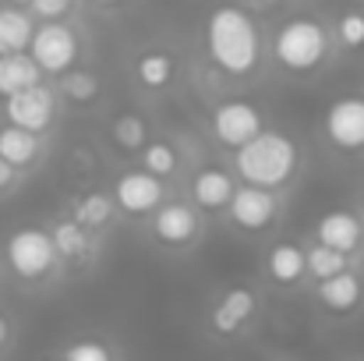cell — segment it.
<instances>
[{"label": "cell", "mask_w": 364, "mask_h": 361, "mask_svg": "<svg viewBox=\"0 0 364 361\" xmlns=\"http://www.w3.org/2000/svg\"><path fill=\"white\" fill-rule=\"evenodd\" d=\"M205 46L220 71L227 75H251L262 57L258 25L241 7H216L205 21Z\"/></svg>", "instance_id": "6da1fadb"}, {"label": "cell", "mask_w": 364, "mask_h": 361, "mask_svg": "<svg viewBox=\"0 0 364 361\" xmlns=\"http://www.w3.org/2000/svg\"><path fill=\"white\" fill-rule=\"evenodd\" d=\"M234 167L251 188L276 192L297 170V145L283 131H258L251 142L234 149Z\"/></svg>", "instance_id": "7a4b0ae2"}, {"label": "cell", "mask_w": 364, "mask_h": 361, "mask_svg": "<svg viewBox=\"0 0 364 361\" xmlns=\"http://www.w3.org/2000/svg\"><path fill=\"white\" fill-rule=\"evenodd\" d=\"M272 53L279 68L294 75H311L326 57H329V32L315 18H290L279 25L272 39Z\"/></svg>", "instance_id": "3957f363"}, {"label": "cell", "mask_w": 364, "mask_h": 361, "mask_svg": "<svg viewBox=\"0 0 364 361\" xmlns=\"http://www.w3.org/2000/svg\"><path fill=\"white\" fill-rule=\"evenodd\" d=\"M7 266L21 276V280H43L46 273H53L57 266V248L46 231L39 227H21L7 238Z\"/></svg>", "instance_id": "277c9868"}, {"label": "cell", "mask_w": 364, "mask_h": 361, "mask_svg": "<svg viewBox=\"0 0 364 361\" xmlns=\"http://www.w3.org/2000/svg\"><path fill=\"white\" fill-rule=\"evenodd\" d=\"M28 57L36 61V68L43 75H64V71H71V64L78 57V36L60 21H46L32 32Z\"/></svg>", "instance_id": "5b68a950"}, {"label": "cell", "mask_w": 364, "mask_h": 361, "mask_svg": "<svg viewBox=\"0 0 364 361\" xmlns=\"http://www.w3.org/2000/svg\"><path fill=\"white\" fill-rule=\"evenodd\" d=\"M326 138L340 152H364V96H340L329 103Z\"/></svg>", "instance_id": "8992f818"}, {"label": "cell", "mask_w": 364, "mask_h": 361, "mask_svg": "<svg viewBox=\"0 0 364 361\" xmlns=\"http://www.w3.org/2000/svg\"><path fill=\"white\" fill-rule=\"evenodd\" d=\"M7 120L21 131H32V135H43L50 124H53V114H57V100L53 93L39 82L32 89H21L14 96H7V107H4Z\"/></svg>", "instance_id": "52a82bcc"}, {"label": "cell", "mask_w": 364, "mask_h": 361, "mask_svg": "<svg viewBox=\"0 0 364 361\" xmlns=\"http://www.w3.org/2000/svg\"><path fill=\"white\" fill-rule=\"evenodd\" d=\"M258 131H262V114H258V107L247 103V100L220 103L216 114H213V135H216V142L227 145V149H241L244 142H251Z\"/></svg>", "instance_id": "ba28073f"}, {"label": "cell", "mask_w": 364, "mask_h": 361, "mask_svg": "<svg viewBox=\"0 0 364 361\" xmlns=\"http://www.w3.org/2000/svg\"><path fill=\"white\" fill-rule=\"evenodd\" d=\"M230 220H234V227H241L247 234H258V231H265L272 220H276V213H279V202H276V195L272 192H265V188H251V184H244L234 192V199H230Z\"/></svg>", "instance_id": "9c48e42d"}, {"label": "cell", "mask_w": 364, "mask_h": 361, "mask_svg": "<svg viewBox=\"0 0 364 361\" xmlns=\"http://www.w3.org/2000/svg\"><path fill=\"white\" fill-rule=\"evenodd\" d=\"M114 202L124 213L141 216V213H156L163 206V181L145 174V170H127L114 184Z\"/></svg>", "instance_id": "30bf717a"}, {"label": "cell", "mask_w": 364, "mask_h": 361, "mask_svg": "<svg viewBox=\"0 0 364 361\" xmlns=\"http://www.w3.org/2000/svg\"><path fill=\"white\" fill-rule=\"evenodd\" d=\"M361 241H364V224H361V216L350 213V209H329L318 220V227H315V244L333 248V251H343V255L358 251Z\"/></svg>", "instance_id": "8fae6325"}, {"label": "cell", "mask_w": 364, "mask_h": 361, "mask_svg": "<svg viewBox=\"0 0 364 361\" xmlns=\"http://www.w3.org/2000/svg\"><path fill=\"white\" fill-rule=\"evenodd\" d=\"M152 234L163 241V244H170V248H181V244L195 241V234H198V216L184 202H166V206H159L152 213Z\"/></svg>", "instance_id": "7c38bea8"}, {"label": "cell", "mask_w": 364, "mask_h": 361, "mask_svg": "<svg viewBox=\"0 0 364 361\" xmlns=\"http://www.w3.org/2000/svg\"><path fill=\"white\" fill-rule=\"evenodd\" d=\"M255 308H258V298H255L251 287H230V291L216 301V308H213V315H209V319H213V330L223 333V337H234L237 330H244V326L251 323Z\"/></svg>", "instance_id": "4fadbf2b"}, {"label": "cell", "mask_w": 364, "mask_h": 361, "mask_svg": "<svg viewBox=\"0 0 364 361\" xmlns=\"http://www.w3.org/2000/svg\"><path fill=\"white\" fill-rule=\"evenodd\" d=\"M234 192H237L234 177H230L227 170H220V167H205V170L195 174V181H191V199H195V206H202V209H209V213L227 209L230 199H234Z\"/></svg>", "instance_id": "5bb4252c"}, {"label": "cell", "mask_w": 364, "mask_h": 361, "mask_svg": "<svg viewBox=\"0 0 364 361\" xmlns=\"http://www.w3.org/2000/svg\"><path fill=\"white\" fill-rule=\"evenodd\" d=\"M315 294H318L322 308H329V312H336V315H347V312H354V308L361 305L364 287H361V276H358L354 269H347V273H336V276H329V280H318Z\"/></svg>", "instance_id": "9a60e30c"}, {"label": "cell", "mask_w": 364, "mask_h": 361, "mask_svg": "<svg viewBox=\"0 0 364 361\" xmlns=\"http://www.w3.org/2000/svg\"><path fill=\"white\" fill-rule=\"evenodd\" d=\"M43 82V71L28 53H0V96H14L21 89H32Z\"/></svg>", "instance_id": "2e32d148"}, {"label": "cell", "mask_w": 364, "mask_h": 361, "mask_svg": "<svg viewBox=\"0 0 364 361\" xmlns=\"http://www.w3.org/2000/svg\"><path fill=\"white\" fill-rule=\"evenodd\" d=\"M39 152H43V145H39V135H32V131H21V127H14V124L0 127V159H4V163H11L14 170H25V167H32V163L39 159Z\"/></svg>", "instance_id": "e0dca14e"}, {"label": "cell", "mask_w": 364, "mask_h": 361, "mask_svg": "<svg viewBox=\"0 0 364 361\" xmlns=\"http://www.w3.org/2000/svg\"><path fill=\"white\" fill-rule=\"evenodd\" d=\"M32 18L18 7H4L0 11V53H25L28 39H32Z\"/></svg>", "instance_id": "ac0fdd59"}, {"label": "cell", "mask_w": 364, "mask_h": 361, "mask_svg": "<svg viewBox=\"0 0 364 361\" xmlns=\"http://www.w3.org/2000/svg\"><path fill=\"white\" fill-rule=\"evenodd\" d=\"M265 266H269V276H272L276 283L290 287V283H297L301 273H304V251H301L297 244H287V241H283V244H276V248L269 251Z\"/></svg>", "instance_id": "d6986e66"}, {"label": "cell", "mask_w": 364, "mask_h": 361, "mask_svg": "<svg viewBox=\"0 0 364 361\" xmlns=\"http://www.w3.org/2000/svg\"><path fill=\"white\" fill-rule=\"evenodd\" d=\"M134 75H138V82H141L145 89H163V85H170V78H173V57L152 50V53L138 57Z\"/></svg>", "instance_id": "ffe728a7"}, {"label": "cell", "mask_w": 364, "mask_h": 361, "mask_svg": "<svg viewBox=\"0 0 364 361\" xmlns=\"http://www.w3.org/2000/svg\"><path fill=\"white\" fill-rule=\"evenodd\" d=\"M110 216H114V199H107L103 192H92V195L78 199V206H75V224L85 227V231L107 227Z\"/></svg>", "instance_id": "44dd1931"}, {"label": "cell", "mask_w": 364, "mask_h": 361, "mask_svg": "<svg viewBox=\"0 0 364 361\" xmlns=\"http://www.w3.org/2000/svg\"><path fill=\"white\" fill-rule=\"evenodd\" d=\"M350 262L343 251H333V248H322V244H311L304 251V273H311L315 280H329L336 273H347Z\"/></svg>", "instance_id": "7402d4cb"}, {"label": "cell", "mask_w": 364, "mask_h": 361, "mask_svg": "<svg viewBox=\"0 0 364 361\" xmlns=\"http://www.w3.org/2000/svg\"><path fill=\"white\" fill-rule=\"evenodd\" d=\"M53 248H57V258H82L85 251H89V231L85 227H78L75 220H60L57 227H53Z\"/></svg>", "instance_id": "603a6c76"}, {"label": "cell", "mask_w": 364, "mask_h": 361, "mask_svg": "<svg viewBox=\"0 0 364 361\" xmlns=\"http://www.w3.org/2000/svg\"><path fill=\"white\" fill-rule=\"evenodd\" d=\"M177 149L170 145V142H145L141 145V170L145 174H152V177H170V174H177Z\"/></svg>", "instance_id": "cb8c5ba5"}, {"label": "cell", "mask_w": 364, "mask_h": 361, "mask_svg": "<svg viewBox=\"0 0 364 361\" xmlns=\"http://www.w3.org/2000/svg\"><path fill=\"white\" fill-rule=\"evenodd\" d=\"M60 93L75 103H92L100 96V78L92 71H64L60 78Z\"/></svg>", "instance_id": "d4e9b609"}, {"label": "cell", "mask_w": 364, "mask_h": 361, "mask_svg": "<svg viewBox=\"0 0 364 361\" xmlns=\"http://www.w3.org/2000/svg\"><path fill=\"white\" fill-rule=\"evenodd\" d=\"M110 135H114V142H117L121 149H141V145L149 142V127H145V120L134 117V114H124V117L114 120Z\"/></svg>", "instance_id": "484cf974"}, {"label": "cell", "mask_w": 364, "mask_h": 361, "mask_svg": "<svg viewBox=\"0 0 364 361\" xmlns=\"http://www.w3.org/2000/svg\"><path fill=\"white\" fill-rule=\"evenodd\" d=\"M336 36L347 50H364V11H343L336 21Z\"/></svg>", "instance_id": "4316f807"}, {"label": "cell", "mask_w": 364, "mask_h": 361, "mask_svg": "<svg viewBox=\"0 0 364 361\" xmlns=\"http://www.w3.org/2000/svg\"><path fill=\"white\" fill-rule=\"evenodd\" d=\"M64 361H114L110 347L100 344V340H75L68 351H64Z\"/></svg>", "instance_id": "83f0119b"}, {"label": "cell", "mask_w": 364, "mask_h": 361, "mask_svg": "<svg viewBox=\"0 0 364 361\" xmlns=\"http://www.w3.org/2000/svg\"><path fill=\"white\" fill-rule=\"evenodd\" d=\"M28 4H32V11H36L39 18H46V21L60 18V14L71 7V0H28Z\"/></svg>", "instance_id": "f1b7e54d"}, {"label": "cell", "mask_w": 364, "mask_h": 361, "mask_svg": "<svg viewBox=\"0 0 364 361\" xmlns=\"http://www.w3.org/2000/svg\"><path fill=\"white\" fill-rule=\"evenodd\" d=\"M14 177H18V170H14L11 163H4V159H0V195L14 184Z\"/></svg>", "instance_id": "f546056e"}, {"label": "cell", "mask_w": 364, "mask_h": 361, "mask_svg": "<svg viewBox=\"0 0 364 361\" xmlns=\"http://www.w3.org/2000/svg\"><path fill=\"white\" fill-rule=\"evenodd\" d=\"M7 340H11V323H7V319L0 315V351L7 347Z\"/></svg>", "instance_id": "4dcf8cb0"}, {"label": "cell", "mask_w": 364, "mask_h": 361, "mask_svg": "<svg viewBox=\"0 0 364 361\" xmlns=\"http://www.w3.org/2000/svg\"><path fill=\"white\" fill-rule=\"evenodd\" d=\"M11 4H14V7H21V4H28V0H11Z\"/></svg>", "instance_id": "1f68e13d"}, {"label": "cell", "mask_w": 364, "mask_h": 361, "mask_svg": "<svg viewBox=\"0 0 364 361\" xmlns=\"http://www.w3.org/2000/svg\"><path fill=\"white\" fill-rule=\"evenodd\" d=\"M96 4H121V0H96Z\"/></svg>", "instance_id": "d6a6232c"}, {"label": "cell", "mask_w": 364, "mask_h": 361, "mask_svg": "<svg viewBox=\"0 0 364 361\" xmlns=\"http://www.w3.org/2000/svg\"><path fill=\"white\" fill-rule=\"evenodd\" d=\"M46 361H64V358H46Z\"/></svg>", "instance_id": "836d02e7"}]
</instances>
